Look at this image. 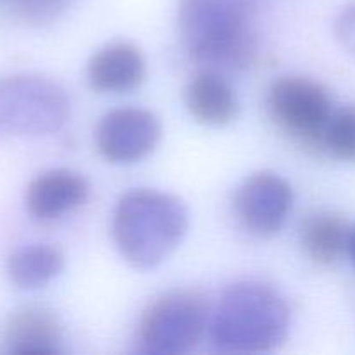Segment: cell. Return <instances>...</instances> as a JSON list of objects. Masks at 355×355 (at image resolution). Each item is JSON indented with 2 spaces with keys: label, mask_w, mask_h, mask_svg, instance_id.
<instances>
[{
  "label": "cell",
  "mask_w": 355,
  "mask_h": 355,
  "mask_svg": "<svg viewBox=\"0 0 355 355\" xmlns=\"http://www.w3.org/2000/svg\"><path fill=\"white\" fill-rule=\"evenodd\" d=\"M257 0H179L184 49L211 69H246L259 54Z\"/></svg>",
  "instance_id": "obj_1"
},
{
  "label": "cell",
  "mask_w": 355,
  "mask_h": 355,
  "mask_svg": "<svg viewBox=\"0 0 355 355\" xmlns=\"http://www.w3.org/2000/svg\"><path fill=\"white\" fill-rule=\"evenodd\" d=\"M189 211L180 198L137 187L121 194L111 217V234L120 255L135 269H155L184 241Z\"/></svg>",
  "instance_id": "obj_2"
},
{
  "label": "cell",
  "mask_w": 355,
  "mask_h": 355,
  "mask_svg": "<svg viewBox=\"0 0 355 355\" xmlns=\"http://www.w3.org/2000/svg\"><path fill=\"white\" fill-rule=\"evenodd\" d=\"M290 319V307L276 288L257 279L236 281L218 298L210 338L218 352H270L286 338Z\"/></svg>",
  "instance_id": "obj_3"
},
{
  "label": "cell",
  "mask_w": 355,
  "mask_h": 355,
  "mask_svg": "<svg viewBox=\"0 0 355 355\" xmlns=\"http://www.w3.org/2000/svg\"><path fill=\"white\" fill-rule=\"evenodd\" d=\"M210 321L208 304L196 290H170L142 312L139 322L141 350L155 355L187 354L198 345Z\"/></svg>",
  "instance_id": "obj_4"
},
{
  "label": "cell",
  "mask_w": 355,
  "mask_h": 355,
  "mask_svg": "<svg viewBox=\"0 0 355 355\" xmlns=\"http://www.w3.org/2000/svg\"><path fill=\"white\" fill-rule=\"evenodd\" d=\"M68 118V94L54 80L40 75L0 78V134H54Z\"/></svg>",
  "instance_id": "obj_5"
},
{
  "label": "cell",
  "mask_w": 355,
  "mask_h": 355,
  "mask_svg": "<svg viewBox=\"0 0 355 355\" xmlns=\"http://www.w3.org/2000/svg\"><path fill=\"white\" fill-rule=\"evenodd\" d=\"M267 111L295 141L324 149L326 128L335 110L331 96L319 82L305 76H281L269 87Z\"/></svg>",
  "instance_id": "obj_6"
},
{
  "label": "cell",
  "mask_w": 355,
  "mask_h": 355,
  "mask_svg": "<svg viewBox=\"0 0 355 355\" xmlns=\"http://www.w3.org/2000/svg\"><path fill=\"white\" fill-rule=\"evenodd\" d=\"M293 187L276 172L262 170L246 177L234 193V214L245 231L257 238H272L293 210Z\"/></svg>",
  "instance_id": "obj_7"
},
{
  "label": "cell",
  "mask_w": 355,
  "mask_h": 355,
  "mask_svg": "<svg viewBox=\"0 0 355 355\" xmlns=\"http://www.w3.org/2000/svg\"><path fill=\"white\" fill-rule=\"evenodd\" d=\"M162 121L142 107H118L99 120L96 146L99 155L114 165H130L148 158L162 141Z\"/></svg>",
  "instance_id": "obj_8"
},
{
  "label": "cell",
  "mask_w": 355,
  "mask_h": 355,
  "mask_svg": "<svg viewBox=\"0 0 355 355\" xmlns=\"http://www.w3.org/2000/svg\"><path fill=\"white\" fill-rule=\"evenodd\" d=\"M89 193L90 186L82 173L54 168L31 180L24 203L28 214L37 220H55L82 207Z\"/></svg>",
  "instance_id": "obj_9"
},
{
  "label": "cell",
  "mask_w": 355,
  "mask_h": 355,
  "mask_svg": "<svg viewBox=\"0 0 355 355\" xmlns=\"http://www.w3.org/2000/svg\"><path fill=\"white\" fill-rule=\"evenodd\" d=\"M146 78V59L130 42H111L94 52L87 62L90 89L103 94H123L141 87Z\"/></svg>",
  "instance_id": "obj_10"
},
{
  "label": "cell",
  "mask_w": 355,
  "mask_h": 355,
  "mask_svg": "<svg viewBox=\"0 0 355 355\" xmlns=\"http://www.w3.org/2000/svg\"><path fill=\"white\" fill-rule=\"evenodd\" d=\"M184 104L191 116L207 127H225L238 116L239 101L218 69H201L184 89Z\"/></svg>",
  "instance_id": "obj_11"
},
{
  "label": "cell",
  "mask_w": 355,
  "mask_h": 355,
  "mask_svg": "<svg viewBox=\"0 0 355 355\" xmlns=\"http://www.w3.org/2000/svg\"><path fill=\"white\" fill-rule=\"evenodd\" d=\"M3 340L10 354L54 355L61 352L62 329L49 309L30 305L9 315Z\"/></svg>",
  "instance_id": "obj_12"
},
{
  "label": "cell",
  "mask_w": 355,
  "mask_h": 355,
  "mask_svg": "<svg viewBox=\"0 0 355 355\" xmlns=\"http://www.w3.org/2000/svg\"><path fill=\"white\" fill-rule=\"evenodd\" d=\"M350 225L335 211H318L302 222L300 243L305 255L322 267L335 266L349 245Z\"/></svg>",
  "instance_id": "obj_13"
},
{
  "label": "cell",
  "mask_w": 355,
  "mask_h": 355,
  "mask_svg": "<svg viewBox=\"0 0 355 355\" xmlns=\"http://www.w3.org/2000/svg\"><path fill=\"white\" fill-rule=\"evenodd\" d=\"M64 253L54 245L35 243L14 250L7 259V276L21 290H35L51 283L64 269Z\"/></svg>",
  "instance_id": "obj_14"
},
{
  "label": "cell",
  "mask_w": 355,
  "mask_h": 355,
  "mask_svg": "<svg viewBox=\"0 0 355 355\" xmlns=\"http://www.w3.org/2000/svg\"><path fill=\"white\" fill-rule=\"evenodd\" d=\"M324 149L345 163H355V104L333 111L324 134Z\"/></svg>",
  "instance_id": "obj_15"
},
{
  "label": "cell",
  "mask_w": 355,
  "mask_h": 355,
  "mask_svg": "<svg viewBox=\"0 0 355 355\" xmlns=\"http://www.w3.org/2000/svg\"><path fill=\"white\" fill-rule=\"evenodd\" d=\"M75 0H7L17 19L42 26L58 21Z\"/></svg>",
  "instance_id": "obj_16"
},
{
  "label": "cell",
  "mask_w": 355,
  "mask_h": 355,
  "mask_svg": "<svg viewBox=\"0 0 355 355\" xmlns=\"http://www.w3.org/2000/svg\"><path fill=\"white\" fill-rule=\"evenodd\" d=\"M335 35L342 47L355 58V2L340 10L335 21Z\"/></svg>",
  "instance_id": "obj_17"
},
{
  "label": "cell",
  "mask_w": 355,
  "mask_h": 355,
  "mask_svg": "<svg viewBox=\"0 0 355 355\" xmlns=\"http://www.w3.org/2000/svg\"><path fill=\"white\" fill-rule=\"evenodd\" d=\"M347 253H349L350 260H352L354 267H355V225L350 227V234H349V245H347Z\"/></svg>",
  "instance_id": "obj_18"
}]
</instances>
